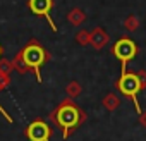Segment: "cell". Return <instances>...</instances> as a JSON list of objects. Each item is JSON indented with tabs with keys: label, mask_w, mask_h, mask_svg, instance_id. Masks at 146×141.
<instances>
[{
	"label": "cell",
	"mask_w": 146,
	"mask_h": 141,
	"mask_svg": "<svg viewBox=\"0 0 146 141\" xmlns=\"http://www.w3.org/2000/svg\"><path fill=\"white\" fill-rule=\"evenodd\" d=\"M52 7H53V0H29V9H31V12L36 14V16H43L48 21L50 28L53 31H57V26H55V23L52 21V16H50Z\"/></svg>",
	"instance_id": "obj_6"
},
{
	"label": "cell",
	"mask_w": 146,
	"mask_h": 141,
	"mask_svg": "<svg viewBox=\"0 0 146 141\" xmlns=\"http://www.w3.org/2000/svg\"><path fill=\"white\" fill-rule=\"evenodd\" d=\"M90 43L95 50H102L107 43H108V35L102 29V28H95L93 33L90 35Z\"/></svg>",
	"instance_id": "obj_7"
},
{
	"label": "cell",
	"mask_w": 146,
	"mask_h": 141,
	"mask_svg": "<svg viewBox=\"0 0 146 141\" xmlns=\"http://www.w3.org/2000/svg\"><path fill=\"white\" fill-rule=\"evenodd\" d=\"M26 138L29 141H50L52 127L43 119H36L26 127Z\"/></svg>",
	"instance_id": "obj_5"
},
{
	"label": "cell",
	"mask_w": 146,
	"mask_h": 141,
	"mask_svg": "<svg viewBox=\"0 0 146 141\" xmlns=\"http://www.w3.org/2000/svg\"><path fill=\"white\" fill-rule=\"evenodd\" d=\"M90 35L91 33H88V31H79L78 36H76V41H79L81 45H88L90 43Z\"/></svg>",
	"instance_id": "obj_11"
},
{
	"label": "cell",
	"mask_w": 146,
	"mask_h": 141,
	"mask_svg": "<svg viewBox=\"0 0 146 141\" xmlns=\"http://www.w3.org/2000/svg\"><path fill=\"white\" fill-rule=\"evenodd\" d=\"M67 95H69L70 98H74V96H79V95H81V86H79L76 81L69 83V84H67Z\"/></svg>",
	"instance_id": "obj_10"
},
{
	"label": "cell",
	"mask_w": 146,
	"mask_h": 141,
	"mask_svg": "<svg viewBox=\"0 0 146 141\" xmlns=\"http://www.w3.org/2000/svg\"><path fill=\"white\" fill-rule=\"evenodd\" d=\"M112 52H113V55L119 59V62L122 64V72H125L127 62H131V60L137 55V45H136L131 38H120V40L115 41Z\"/></svg>",
	"instance_id": "obj_4"
},
{
	"label": "cell",
	"mask_w": 146,
	"mask_h": 141,
	"mask_svg": "<svg viewBox=\"0 0 146 141\" xmlns=\"http://www.w3.org/2000/svg\"><path fill=\"white\" fill-rule=\"evenodd\" d=\"M50 119L55 122V126L62 131V138L67 139L72 132H74L84 120L86 114L72 102V100H64L60 105L52 112Z\"/></svg>",
	"instance_id": "obj_1"
},
{
	"label": "cell",
	"mask_w": 146,
	"mask_h": 141,
	"mask_svg": "<svg viewBox=\"0 0 146 141\" xmlns=\"http://www.w3.org/2000/svg\"><path fill=\"white\" fill-rule=\"evenodd\" d=\"M137 76H139L141 86H143V88H146V72H144V70H141V72H137Z\"/></svg>",
	"instance_id": "obj_14"
},
{
	"label": "cell",
	"mask_w": 146,
	"mask_h": 141,
	"mask_svg": "<svg viewBox=\"0 0 146 141\" xmlns=\"http://www.w3.org/2000/svg\"><path fill=\"white\" fill-rule=\"evenodd\" d=\"M9 70H11L9 60H0V76H7Z\"/></svg>",
	"instance_id": "obj_12"
},
{
	"label": "cell",
	"mask_w": 146,
	"mask_h": 141,
	"mask_svg": "<svg viewBox=\"0 0 146 141\" xmlns=\"http://www.w3.org/2000/svg\"><path fill=\"white\" fill-rule=\"evenodd\" d=\"M0 57H2V47H0Z\"/></svg>",
	"instance_id": "obj_17"
},
{
	"label": "cell",
	"mask_w": 146,
	"mask_h": 141,
	"mask_svg": "<svg viewBox=\"0 0 146 141\" xmlns=\"http://www.w3.org/2000/svg\"><path fill=\"white\" fill-rule=\"evenodd\" d=\"M0 112H2V114H4V117H5V119H7L9 122H12V119H11V115H9V114H7V112H5V110L2 108V107H0Z\"/></svg>",
	"instance_id": "obj_16"
},
{
	"label": "cell",
	"mask_w": 146,
	"mask_h": 141,
	"mask_svg": "<svg viewBox=\"0 0 146 141\" xmlns=\"http://www.w3.org/2000/svg\"><path fill=\"white\" fill-rule=\"evenodd\" d=\"M67 19L70 21V24L78 26V24H81V23L84 21V12H83V11H79V9H74V11H70V14H69V17H67Z\"/></svg>",
	"instance_id": "obj_9"
},
{
	"label": "cell",
	"mask_w": 146,
	"mask_h": 141,
	"mask_svg": "<svg viewBox=\"0 0 146 141\" xmlns=\"http://www.w3.org/2000/svg\"><path fill=\"white\" fill-rule=\"evenodd\" d=\"M117 88H119V91H120L122 95H125L127 98L132 100L137 115H141L143 110H141V107H139L137 95H139V91L143 90V86H141L139 76H137L136 72H127V70H125V72L120 74V78H119V81H117Z\"/></svg>",
	"instance_id": "obj_3"
},
{
	"label": "cell",
	"mask_w": 146,
	"mask_h": 141,
	"mask_svg": "<svg viewBox=\"0 0 146 141\" xmlns=\"http://www.w3.org/2000/svg\"><path fill=\"white\" fill-rule=\"evenodd\" d=\"M119 103H120V100L117 98V95H113V93H108L105 98H103V107L107 108V110H115L117 107H119Z\"/></svg>",
	"instance_id": "obj_8"
},
{
	"label": "cell",
	"mask_w": 146,
	"mask_h": 141,
	"mask_svg": "<svg viewBox=\"0 0 146 141\" xmlns=\"http://www.w3.org/2000/svg\"><path fill=\"white\" fill-rule=\"evenodd\" d=\"M139 122H141V126L146 127V112H143V114L139 115Z\"/></svg>",
	"instance_id": "obj_15"
},
{
	"label": "cell",
	"mask_w": 146,
	"mask_h": 141,
	"mask_svg": "<svg viewBox=\"0 0 146 141\" xmlns=\"http://www.w3.org/2000/svg\"><path fill=\"white\" fill-rule=\"evenodd\" d=\"M46 60H48V53L43 48V45L33 40L19 52V55L14 60V65L17 67V70H21V72L29 70V69L35 70L38 83H41V67L45 65Z\"/></svg>",
	"instance_id": "obj_2"
},
{
	"label": "cell",
	"mask_w": 146,
	"mask_h": 141,
	"mask_svg": "<svg viewBox=\"0 0 146 141\" xmlns=\"http://www.w3.org/2000/svg\"><path fill=\"white\" fill-rule=\"evenodd\" d=\"M125 28H127L129 31H131V29H136V28H137V19H136V17H129L127 23H125Z\"/></svg>",
	"instance_id": "obj_13"
}]
</instances>
